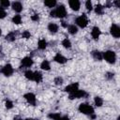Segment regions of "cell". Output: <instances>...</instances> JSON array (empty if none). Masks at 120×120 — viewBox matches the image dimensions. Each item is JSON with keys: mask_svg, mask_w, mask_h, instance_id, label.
Here are the masks:
<instances>
[{"mask_svg": "<svg viewBox=\"0 0 120 120\" xmlns=\"http://www.w3.org/2000/svg\"><path fill=\"white\" fill-rule=\"evenodd\" d=\"M5 105H6V108L7 109H12L13 108V103L10 100H7L6 103H5Z\"/></svg>", "mask_w": 120, "mask_h": 120, "instance_id": "34", "label": "cell"}, {"mask_svg": "<svg viewBox=\"0 0 120 120\" xmlns=\"http://www.w3.org/2000/svg\"><path fill=\"white\" fill-rule=\"evenodd\" d=\"M91 54H92V56H93V58H94L95 60L101 61V60L103 59L102 52H99V51H93V52H91Z\"/></svg>", "mask_w": 120, "mask_h": 120, "instance_id": "14", "label": "cell"}, {"mask_svg": "<svg viewBox=\"0 0 120 120\" xmlns=\"http://www.w3.org/2000/svg\"><path fill=\"white\" fill-rule=\"evenodd\" d=\"M60 120H69V117L68 115H65V116H61V119Z\"/></svg>", "mask_w": 120, "mask_h": 120, "instance_id": "38", "label": "cell"}, {"mask_svg": "<svg viewBox=\"0 0 120 120\" xmlns=\"http://www.w3.org/2000/svg\"><path fill=\"white\" fill-rule=\"evenodd\" d=\"M12 22H14L15 24H20L22 22V17H21V15H19V14L14 15L13 18H12Z\"/></svg>", "mask_w": 120, "mask_h": 120, "instance_id": "25", "label": "cell"}, {"mask_svg": "<svg viewBox=\"0 0 120 120\" xmlns=\"http://www.w3.org/2000/svg\"><path fill=\"white\" fill-rule=\"evenodd\" d=\"M48 30H49L51 33L54 34V33H56V32L58 31V25H57L56 23L50 22V23L48 24Z\"/></svg>", "mask_w": 120, "mask_h": 120, "instance_id": "16", "label": "cell"}, {"mask_svg": "<svg viewBox=\"0 0 120 120\" xmlns=\"http://www.w3.org/2000/svg\"><path fill=\"white\" fill-rule=\"evenodd\" d=\"M22 65L23 67H26V68L31 67V66L33 65V60H32V58H31V57H28V56L22 58Z\"/></svg>", "mask_w": 120, "mask_h": 120, "instance_id": "13", "label": "cell"}, {"mask_svg": "<svg viewBox=\"0 0 120 120\" xmlns=\"http://www.w3.org/2000/svg\"><path fill=\"white\" fill-rule=\"evenodd\" d=\"M7 13H6V10L5 8H3L2 7H0V19H4L6 17Z\"/></svg>", "mask_w": 120, "mask_h": 120, "instance_id": "33", "label": "cell"}, {"mask_svg": "<svg viewBox=\"0 0 120 120\" xmlns=\"http://www.w3.org/2000/svg\"><path fill=\"white\" fill-rule=\"evenodd\" d=\"M68 5L71 8V9L72 10H75V11L79 10L80 9V7H81V3H80L79 0H69L68 1Z\"/></svg>", "mask_w": 120, "mask_h": 120, "instance_id": "9", "label": "cell"}, {"mask_svg": "<svg viewBox=\"0 0 120 120\" xmlns=\"http://www.w3.org/2000/svg\"><path fill=\"white\" fill-rule=\"evenodd\" d=\"M24 98L26 99V101L29 103V104H31V105H33V106H35L36 105V96L33 94V93H26L25 95H24Z\"/></svg>", "mask_w": 120, "mask_h": 120, "instance_id": "8", "label": "cell"}, {"mask_svg": "<svg viewBox=\"0 0 120 120\" xmlns=\"http://www.w3.org/2000/svg\"><path fill=\"white\" fill-rule=\"evenodd\" d=\"M61 24H62V26H63V27H68V24L66 23V22H61Z\"/></svg>", "mask_w": 120, "mask_h": 120, "instance_id": "40", "label": "cell"}, {"mask_svg": "<svg viewBox=\"0 0 120 120\" xmlns=\"http://www.w3.org/2000/svg\"><path fill=\"white\" fill-rule=\"evenodd\" d=\"M15 33L14 32H9L7 36H6V39L8 40V41H10V42H12V41H14L15 40Z\"/></svg>", "mask_w": 120, "mask_h": 120, "instance_id": "26", "label": "cell"}, {"mask_svg": "<svg viewBox=\"0 0 120 120\" xmlns=\"http://www.w3.org/2000/svg\"><path fill=\"white\" fill-rule=\"evenodd\" d=\"M94 102H95V105H96L97 107H101V106L103 105V99H102L100 97H95Z\"/></svg>", "mask_w": 120, "mask_h": 120, "instance_id": "20", "label": "cell"}, {"mask_svg": "<svg viewBox=\"0 0 120 120\" xmlns=\"http://www.w3.org/2000/svg\"><path fill=\"white\" fill-rule=\"evenodd\" d=\"M54 83H55L56 85H61V84L63 83V78H61V77H56V78H54Z\"/></svg>", "mask_w": 120, "mask_h": 120, "instance_id": "31", "label": "cell"}, {"mask_svg": "<svg viewBox=\"0 0 120 120\" xmlns=\"http://www.w3.org/2000/svg\"><path fill=\"white\" fill-rule=\"evenodd\" d=\"M24 76H25L26 79L33 81V79H34V72H33L32 70L28 69V70H26V71L24 72Z\"/></svg>", "mask_w": 120, "mask_h": 120, "instance_id": "24", "label": "cell"}, {"mask_svg": "<svg viewBox=\"0 0 120 120\" xmlns=\"http://www.w3.org/2000/svg\"><path fill=\"white\" fill-rule=\"evenodd\" d=\"M68 33L71 34V35H75L77 32H78V27L75 25V24H70L68 26Z\"/></svg>", "mask_w": 120, "mask_h": 120, "instance_id": "17", "label": "cell"}, {"mask_svg": "<svg viewBox=\"0 0 120 120\" xmlns=\"http://www.w3.org/2000/svg\"><path fill=\"white\" fill-rule=\"evenodd\" d=\"M86 97V93L84 90H76L75 92L73 93H70L69 94V98L70 99H74V98H84Z\"/></svg>", "mask_w": 120, "mask_h": 120, "instance_id": "5", "label": "cell"}, {"mask_svg": "<svg viewBox=\"0 0 120 120\" xmlns=\"http://www.w3.org/2000/svg\"><path fill=\"white\" fill-rule=\"evenodd\" d=\"M31 20L34 21V22H38V21L39 20V16H38V14H34V15L31 16Z\"/></svg>", "mask_w": 120, "mask_h": 120, "instance_id": "36", "label": "cell"}, {"mask_svg": "<svg viewBox=\"0 0 120 120\" xmlns=\"http://www.w3.org/2000/svg\"><path fill=\"white\" fill-rule=\"evenodd\" d=\"M13 68H12V66L10 65V64H7L3 68H2V70H1V72L5 75V76H10V75H12V73H13Z\"/></svg>", "mask_w": 120, "mask_h": 120, "instance_id": "7", "label": "cell"}, {"mask_svg": "<svg viewBox=\"0 0 120 120\" xmlns=\"http://www.w3.org/2000/svg\"><path fill=\"white\" fill-rule=\"evenodd\" d=\"M113 4H114V5H115L117 8H119V6H120V4H119V1H114V2H113Z\"/></svg>", "mask_w": 120, "mask_h": 120, "instance_id": "39", "label": "cell"}, {"mask_svg": "<svg viewBox=\"0 0 120 120\" xmlns=\"http://www.w3.org/2000/svg\"><path fill=\"white\" fill-rule=\"evenodd\" d=\"M50 16H51V17H53V18L56 17V14H55V10H54V9L52 10V11L50 12Z\"/></svg>", "mask_w": 120, "mask_h": 120, "instance_id": "37", "label": "cell"}, {"mask_svg": "<svg viewBox=\"0 0 120 120\" xmlns=\"http://www.w3.org/2000/svg\"><path fill=\"white\" fill-rule=\"evenodd\" d=\"M48 117L52 119V120H60L61 119V114L59 112H52V113H50L48 115Z\"/></svg>", "mask_w": 120, "mask_h": 120, "instance_id": "21", "label": "cell"}, {"mask_svg": "<svg viewBox=\"0 0 120 120\" xmlns=\"http://www.w3.org/2000/svg\"><path fill=\"white\" fill-rule=\"evenodd\" d=\"M12 9L16 12H21L22 10V5L21 2H13L12 3Z\"/></svg>", "mask_w": 120, "mask_h": 120, "instance_id": "15", "label": "cell"}, {"mask_svg": "<svg viewBox=\"0 0 120 120\" xmlns=\"http://www.w3.org/2000/svg\"><path fill=\"white\" fill-rule=\"evenodd\" d=\"M113 76H114V73H112V72H107V73H106V75H105V77H106L108 80L112 79V78H113Z\"/></svg>", "mask_w": 120, "mask_h": 120, "instance_id": "35", "label": "cell"}, {"mask_svg": "<svg viewBox=\"0 0 120 120\" xmlns=\"http://www.w3.org/2000/svg\"><path fill=\"white\" fill-rule=\"evenodd\" d=\"M22 37L23 38H29L31 37V34H30V32H29V31L25 30V31H23V32H22Z\"/></svg>", "mask_w": 120, "mask_h": 120, "instance_id": "32", "label": "cell"}, {"mask_svg": "<svg viewBox=\"0 0 120 120\" xmlns=\"http://www.w3.org/2000/svg\"><path fill=\"white\" fill-rule=\"evenodd\" d=\"M62 45H63L64 48L69 49V48L71 47V42H70V40H69L68 38H65V39H63V41H62Z\"/></svg>", "mask_w": 120, "mask_h": 120, "instance_id": "28", "label": "cell"}, {"mask_svg": "<svg viewBox=\"0 0 120 120\" xmlns=\"http://www.w3.org/2000/svg\"><path fill=\"white\" fill-rule=\"evenodd\" d=\"M53 60L59 64H65L67 62V58L65 56H63L61 53H56L55 56L53 57Z\"/></svg>", "mask_w": 120, "mask_h": 120, "instance_id": "11", "label": "cell"}, {"mask_svg": "<svg viewBox=\"0 0 120 120\" xmlns=\"http://www.w3.org/2000/svg\"><path fill=\"white\" fill-rule=\"evenodd\" d=\"M103 10H104V8H103V6L100 5V4L97 5L96 8H95V12H96L97 14H98V15L103 14Z\"/></svg>", "mask_w": 120, "mask_h": 120, "instance_id": "22", "label": "cell"}, {"mask_svg": "<svg viewBox=\"0 0 120 120\" xmlns=\"http://www.w3.org/2000/svg\"><path fill=\"white\" fill-rule=\"evenodd\" d=\"M78 89H79V83L78 82H73V83H71V84H69V85H68V86L65 87V91L66 92H68L69 94L75 92Z\"/></svg>", "mask_w": 120, "mask_h": 120, "instance_id": "10", "label": "cell"}, {"mask_svg": "<svg viewBox=\"0 0 120 120\" xmlns=\"http://www.w3.org/2000/svg\"><path fill=\"white\" fill-rule=\"evenodd\" d=\"M100 34H101V32H100V29H99L98 26H94V27L92 28V32H91V35H92V37H93V38H94V39H98V38H99Z\"/></svg>", "mask_w": 120, "mask_h": 120, "instance_id": "12", "label": "cell"}, {"mask_svg": "<svg viewBox=\"0 0 120 120\" xmlns=\"http://www.w3.org/2000/svg\"><path fill=\"white\" fill-rule=\"evenodd\" d=\"M40 68H41L43 70H49V69H50V68H51L49 61H47V60L42 61V62H41V64H40Z\"/></svg>", "mask_w": 120, "mask_h": 120, "instance_id": "19", "label": "cell"}, {"mask_svg": "<svg viewBox=\"0 0 120 120\" xmlns=\"http://www.w3.org/2000/svg\"><path fill=\"white\" fill-rule=\"evenodd\" d=\"M79 111L83 113V114H88V115H91L95 112L94 111V108L92 106H90L89 104H86V103H82L80 104L79 106Z\"/></svg>", "mask_w": 120, "mask_h": 120, "instance_id": "1", "label": "cell"}, {"mask_svg": "<svg viewBox=\"0 0 120 120\" xmlns=\"http://www.w3.org/2000/svg\"><path fill=\"white\" fill-rule=\"evenodd\" d=\"M0 120H1V119H0Z\"/></svg>", "mask_w": 120, "mask_h": 120, "instance_id": "44", "label": "cell"}, {"mask_svg": "<svg viewBox=\"0 0 120 120\" xmlns=\"http://www.w3.org/2000/svg\"><path fill=\"white\" fill-rule=\"evenodd\" d=\"M110 32H111L112 36L116 38H118L120 37V27L117 24H112V26L110 28Z\"/></svg>", "mask_w": 120, "mask_h": 120, "instance_id": "6", "label": "cell"}, {"mask_svg": "<svg viewBox=\"0 0 120 120\" xmlns=\"http://www.w3.org/2000/svg\"><path fill=\"white\" fill-rule=\"evenodd\" d=\"M33 81L37 82H40L42 81V74L39 71H35L34 72V79Z\"/></svg>", "mask_w": 120, "mask_h": 120, "instance_id": "18", "label": "cell"}, {"mask_svg": "<svg viewBox=\"0 0 120 120\" xmlns=\"http://www.w3.org/2000/svg\"><path fill=\"white\" fill-rule=\"evenodd\" d=\"M1 34H2V30L0 29V36H1Z\"/></svg>", "mask_w": 120, "mask_h": 120, "instance_id": "42", "label": "cell"}, {"mask_svg": "<svg viewBox=\"0 0 120 120\" xmlns=\"http://www.w3.org/2000/svg\"><path fill=\"white\" fill-rule=\"evenodd\" d=\"M44 5L47 6L48 8H53L56 5V1L55 0H46V1H44Z\"/></svg>", "mask_w": 120, "mask_h": 120, "instance_id": "27", "label": "cell"}, {"mask_svg": "<svg viewBox=\"0 0 120 120\" xmlns=\"http://www.w3.org/2000/svg\"><path fill=\"white\" fill-rule=\"evenodd\" d=\"M54 10H55L56 17H58V18H64L67 16V9L64 5H59Z\"/></svg>", "mask_w": 120, "mask_h": 120, "instance_id": "4", "label": "cell"}, {"mask_svg": "<svg viewBox=\"0 0 120 120\" xmlns=\"http://www.w3.org/2000/svg\"><path fill=\"white\" fill-rule=\"evenodd\" d=\"M0 5H1V7H2L3 8H7L9 7L10 3H9L8 0H2V1L0 2Z\"/></svg>", "mask_w": 120, "mask_h": 120, "instance_id": "29", "label": "cell"}, {"mask_svg": "<svg viewBox=\"0 0 120 120\" xmlns=\"http://www.w3.org/2000/svg\"><path fill=\"white\" fill-rule=\"evenodd\" d=\"M25 120H35V119H33V118H26Z\"/></svg>", "mask_w": 120, "mask_h": 120, "instance_id": "41", "label": "cell"}, {"mask_svg": "<svg viewBox=\"0 0 120 120\" xmlns=\"http://www.w3.org/2000/svg\"><path fill=\"white\" fill-rule=\"evenodd\" d=\"M75 22H76V24H77L78 26H80V27H82V28L86 27V25L88 24V21H87V19H86L85 14H82V16L77 17L76 20H75Z\"/></svg>", "mask_w": 120, "mask_h": 120, "instance_id": "3", "label": "cell"}, {"mask_svg": "<svg viewBox=\"0 0 120 120\" xmlns=\"http://www.w3.org/2000/svg\"><path fill=\"white\" fill-rule=\"evenodd\" d=\"M38 48L40 50H44L47 47V41L45 39H39L38 43Z\"/></svg>", "mask_w": 120, "mask_h": 120, "instance_id": "23", "label": "cell"}, {"mask_svg": "<svg viewBox=\"0 0 120 120\" xmlns=\"http://www.w3.org/2000/svg\"><path fill=\"white\" fill-rule=\"evenodd\" d=\"M102 55L103 58L110 64H114L116 61V54L113 51H106Z\"/></svg>", "mask_w": 120, "mask_h": 120, "instance_id": "2", "label": "cell"}, {"mask_svg": "<svg viewBox=\"0 0 120 120\" xmlns=\"http://www.w3.org/2000/svg\"><path fill=\"white\" fill-rule=\"evenodd\" d=\"M16 120H22V119H16Z\"/></svg>", "mask_w": 120, "mask_h": 120, "instance_id": "43", "label": "cell"}, {"mask_svg": "<svg viewBox=\"0 0 120 120\" xmlns=\"http://www.w3.org/2000/svg\"><path fill=\"white\" fill-rule=\"evenodd\" d=\"M85 8H86L87 10H89V11H91V10L93 9V5H92V2H91L90 0H87V1L85 2Z\"/></svg>", "mask_w": 120, "mask_h": 120, "instance_id": "30", "label": "cell"}]
</instances>
